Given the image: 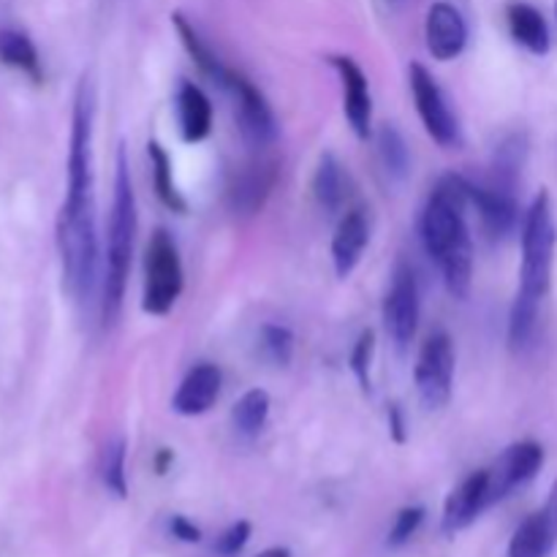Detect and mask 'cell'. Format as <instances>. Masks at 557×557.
Masks as SVG:
<instances>
[{
	"label": "cell",
	"mask_w": 557,
	"mask_h": 557,
	"mask_svg": "<svg viewBox=\"0 0 557 557\" xmlns=\"http://www.w3.org/2000/svg\"><path fill=\"white\" fill-rule=\"evenodd\" d=\"M557 248V218L549 190H539L522 221V264L517 294L544 302L553 286Z\"/></svg>",
	"instance_id": "cell-4"
},
{
	"label": "cell",
	"mask_w": 557,
	"mask_h": 557,
	"mask_svg": "<svg viewBox=\"0 0 557 557\" xmlns=\"http://www.w3.org/2000/svg\"><path fill=\"white\" fill-rule=\"evenodd\" d=\"M539 308H542V302H536V299L520 297V294L515 297L509 315V346L515 351H522V348L531 346L539 326Z\"/></svg>",
	"instance_id": "cell-26"
},
{
	"label": "cell",
	"mask_w": 557,
	"mask_h": 557,
	"mask_svg": "<svg viewBox=\"0 0 557 557\" xmlns=\"http://www.w3.org/2000/svg\"><path fill=\"white\" fill-rule=\"evenodd\" d=\"M557 544V525L539 509L520 522L509 542V557H547Z\"/></svg>",
	"instance_id": "cell-20"
},
{
	"label": "cell",
	"mask_w": 557,
	"mask_h": 557,
	"mask_svg": "<svg viewBox=\"0 0 557 557\" xmlns=\"http://www.w3.org/2000/svg\"><path fill=\"white\" fill-rule=\"evenodd\" d=\"M544 466V449L536 441H520L498 455V460L487 468V500L490 506L509 498L515 490L536 479Z\"/></svg>",
	"instance_id": "cell-10"
},
{
	"label": "cell",
	"mask_w": 557,
	"mask_h": 557,
	"mask_svg": "<svg viewBox=\"0 0 557 557\" xmlns=\"http://www.w3.org/2000/svg\"><path fill=\"white\" fill-rule=\"evenodd\" d=\"M248 539H250V522L248 520L234 522V525H228L226 531L221 533V539H218V544H215L218 555H223V557L237 555L239 549L248 544Z\"/></svg>",
	"instance_id": "cell-32"
},
{
	"label": "cell",
	"mask_w": 557,
	"mask_h": 557,
	"mask_svg": "<svg viewBox=\"0 0 557 557\" xmlns=\"http://www.w3.org/2000/svg\"><path fill=\"white\" fill-rule=\"evenodd\" d=\"M221 395V370L210 362H201L188 370L180 381L177 392L172 397V408L180 417H201L210 411Z\"/></svg>",
	"instance_id": "cell-16"
},
{
	"label": "cell",
	"mask_w": 557,
	"mask_h": 557,
	"mask_svg": "<svg viewBox=\"0 0 557 557\" xmlns=\"http://www.w3.org/2000/svg\"><path fill=\"white\" fill-rule=\"evenodd\" d=\"M147 156H150V166H152V185H156L158 199L163 201V207H169L172 212H185L188 205H185L183 194L177 190L172 177V158L166 156V150L161 147V141L152 139L147 145Z\"/></svg>",
	"instance_id": "cell-24"
},
{
	"label": "cell",
	"mask_w": 557,
	"mask_h": 557,
	"mask_svg": "<svg viewBox=\"0 0 557 557\" xmlns=\"http://www.w3.org/2000/svg\"><path fill=\"white\" fill-rule=\"evenodd\" d=\"M373 351H375V335L373 330H364L362 335L357 337L351 351V370L357 375L359 386H362L364 395H370L373 389V381H370V368H373Z\"/></svg>",
	"instance_id": "cell-30"
},
{
	"label": "cell",
	"mask_w": 557,
	"mask_h": 557,
	"mask_svg": "<svg viewBox=\"0 0 557 557\" xmlns=\"http://www.w3.org/2000/svg\"><path fill=\"white\" fill-rule=\"evenodd\" d=\"M92 120L96 92L82 76L71 112L69 169H65V201L58 218V250L63 261L65 288L71 297L87 302L98 283V228H96V180H92Z\"/></svg>",
	"instance_id": "cell-1"
},
{
	"label": "cell",
	"mask_w": 557,
	"mask_h": 557,
	"mask_svg": "<svg viewBox=\"0 0 557 557\" xmlns=\"http://www.w3.org/2000/svg\"><path fill=\"white\" fill-rule=\"evenodd\" d=\"M256 557H292V553H288L286 547H272V549H264V553Z\"/></svg>",
	"instance_id": "cell-36"
},
{
	"label": "cell",
	"mask_w": 557,
	"mask_h": 557,
	"mask_svg": "<svg viewBox=\"0 0 557 557\" xmlns=\"http://www.w3.org/2000/svg\"><path fill=\"white\" fill-rule=\"evenodd\" d=\"M487 509V468H484V471H476L468 479H462V482L449 493V498H446L444 504V531H466V528L471 525V522H476L479 515Z\"/></svg>",
	"instance_id": "cell-15"
},
{
	"label": "cell",
	"mask_w": 557,
	"mask_h": 557,
	"mask_svg": "<svg viewBox=\"0 0 557 557\" xmlns=\"http://www.w3.org/2000/svg\"><path fill=\"white\" fill-rule=\"evenodd\" d=\"M261 359L275 368H288L294 359V332L283 324H264L259 332Z\"/></svg>",
	"instance_id": "cell-29"
},
{
	"label": "cell",
	"mask_w": 557,
	"mask_h": 557,
	"mask_svg": "<svg viewBox=\"0 0 557 557\" xmlns=\"http://www.w3.org/2000/svg\"><path fill=\"white\" fill-rule=\"evenodd\" d=\"M506 16H509L511 36H515L517 44H522V47L533 54L549 52V47H553V38H549V25L536 5L511 3L509 11H506Z\"/></svg>",
	"instance_id": "cell-21"
},
{
	"label": "cell",
	"mask_w": 557,
	"mask_h": 557,
	"mask_svg": "<svg viewBox=\"0 0 557 557\" xmlns=\"http://www.w3.org/2000/svg\"><path fill=\"white\" fill-rule=\"evenodd\" d=\"M180 134L188 145H199L212 131V103L207 92L194 82H180L177 90Z\"/></svg>",
	"instance_id": "cell-18"
},
{
	"label": "cell",
	"mask_w": 557,
	"mask_h": 557,
	"mask_svg": "<svg viewBox=\"0 0 557 557\" xmlns=\"http://www.w3.org/2000/svg\"><path fill=\"white\" fill-rule=\"evenodd\" d=\"M313 196L326 212H337L346 196V180H343V166L335 152H324L319 158V166L313 174Z\"/></svg>",
	"instance_id": "cell-23"
},
{
	"label": "cell",
	"mask_w": 557,
	"mask_h": 557,
	"mask_svg": "<svg viewBox=\"0 0 557 557\" xmlns=\"http://www.w3.org/2000/svg\"><path fill=\"white\" fill-rule=\"evenodd\" d=\"M408 79H411V92L419 117H422L424 131L433 136L435 145L460 147V120L451 112V103L446 92L441 90L438 79L422 63H411Z\"/></svg>",
	"instance_id": "cell-6"
},
{
	"label": "cell",
	"mask_w": 557,
	"mask_h": 557,
	"mask_svg": "<svg viewBox=\"0 0 557 557\" xmlns=\"http://www.w3.org/2000/svg\"><path fill=\"white\" fill-rule=\"evenodd\" d=\"M389 430L397 444H406V424H403V413L397 406H389Z\"/></svg>",
	"instance_id": "cell-34"
},
{
	"label": "cell",
	"mask_w": 557,
	"mask_h": 557,
	"mask_svg": "<svg viewBox=\"0 0 557 557\" xmlns=\"http://www.w3.org/2000/svg\"><path fill=\"white\" fill-rule=\"evenodd\" d=\"M174 460V455L169 449H161V455H158V473H166L169 462Z\"/></svg>",
	"instance_id": "cell-35"
},
{
	"label": "cell",
	"mask_w": 557,
	"mask_h": 557,
	"mask_svg": "<svg viewBox=\"0 0 557 557\" xmlns=\"http://www.w3.org/2000/svg\"><path fill=\"white\" fill-rule=\"evenodd\" d=\"M424 38H428L430 54L441 63L460 58L468 44L466 16L460 14L457 5L438 0V3L430 5L428 20H424Z\"/></svg>",
	"instance_id": "cell-13"
},
{
	"label": "cell",
	"mask_w": 557,
	"mask_h": 557,
	"mask_svg": "<svg viewBox=\"0 0 557 557\" xmlns=\"http://www.w3.org/2000/svg\"><path fill=\"white\" fill-rule=\"evenodd\" d=\"M223 90L232 92L234 98V114H237V125L243 139L250 147H270L277 139V120L272 112L270 101L264 92L253 85L245 74L232 69L228 82Z\"/></svg>",
	"instance_id": "cell-8"
},
{
	"label": "cell",
	"mask_w": 557,
	"mask_h": 557,
	"mask_svg": "<svg viewBox=\"0 0 557 557\" xmlns=\"http://www.w3.org/2000/svg\"><path fill=\"white\" fill-rule=\"evenodd\" d=\"M277 183V163L275 161H256L245 166L234 177L228 188V207L237 215H256L267 205L270 194Z\"/></svg>",
	"instance_id": "cell-14"
},
{
	"label": "cell",
	"mask_w": 557,
	"mask_h": 557,
	"mask_svg": "<svg viewBox=\"0 0 557 557\" xmlns=\"http://www.w3.org/2000/svg\"><path fill=\"white\" fill-rule=\"evenodd\" d=\"M330 65L337 71L343 85V112L348 125L359 139H370L373 134V96H370L368 74L359 69V63L346 54H332Z\"/></svg>",
	"instance_id": "cell-11"
},
{
	"label": "cell",
	"mask_w": 557,
	"mask_h": 557,
	"mask_svg": "<svg viewBox=\"0 0 557 557\" xmlns=\"http://www.w3.org/2000/svg\"><path fill=\"white\" fill-rule=\"evenodd\" d=\"M370 243V226L362 210H351L341 218L332 237V264H335L337 277L346 281L362 261L364 248Z\"/></svg>",
	"instance_id": "cell-17"
},
{
	"label": "cell",
	"mask_w": 557,
	"mask_h": 557,
	"mask_svg": "<svg viewBox=\"0 0 557 557\" xmlns=\"http://www.w3.org/2000/svg\"><path fill=\"white\" fill-rule=\"evenodd\" d=\"M169 531H172V536L183 544H199L201 542L199 525H194L188 517H180V515L172 517V522H169Z\"/></svg>",
	"instance_id": "cell-33"
},
{
	"label": "cell",
	"mask_w": 557,
	"mask_h": 557,
	"mask_svg": "<svg viewBox=\"0 0 557 557\" xmlns=\"http://www.w3.org/2000/svg\"><path fill=\"white\" fill-rule=\"evenodd\" d=\"M466 210V177L449 174L435 185L422 212L424 248L438 264L446 288L455 299H466L473 283V239Z\"/></svg>",
	"instance_id": "cell-2"
},
{
	"label": "cell",
	"mask_w": 557,
	"mask_h": 557,
	"mask_svg": "<svg viewBox=\"0 0 557 557\" xmlns=\"http://www.w3.org/2000/svg\"><path fill=\"white\" fill-rule=\"evenodd\" d=\"M419 313H422V305H419L417 275L406 261H400L392 272L389 292L384 299V326L400 351H406L417 337Z\"/></svg>",
	"instance_id": "cell-9"
},
{
	"label": "cell",
	"mask_w": 557,
	"mask_h": 557,
	"mask_svg": "<svg viewBox=\"0 0 557 557\" xmlns=\"http://www.w3.org/2000/svg\"><path fill=\"white\" fill-rule=\"evenodd\" d=\"M419 397L428 408H444L451 400V384H455V343L446 332H433L419 351L417 370Z\"/></svg>",
	"instance_id": "cell-7"
},
{
	"label": "cell",
	"mask_w": 557,
	"mask_h": 557,
	"mask_svg": "<svg viewBox=\"0 0 557 557\" xmlns=\"http://www.w3.org/2000/svg\"><path fill=\"white\" fill-rule=\"evenodd\" d=\"M267 419H270V395H267L264 389L245 392L232 411L234 430H237L239 435H245V438L259 435L261 430H264Z\"/></svg>",
	"instance_id": "cell-25"
},
{
	"label": "cell",
	"mask_w": 557,
	"mask_h": 557,
	"mask_svg": "<svg viewBox=\"0 0 557 557\" xmlns=\"http://www.w3.org/2000/svg\"><path fill=\"white\" fill-rule=\"evenodd\" d=\"M555 16H557V0H555Z\"/></svg>",
	"instance_id": "cell-37"
},
{
	"label": "cell",
	"mask_w": 557,
	"mask_h": 557,
	"mask_svg": "<svg viewBox=\"0 0 557 557\" xmlns=\"http://www.w3.org/2000/svg\"><path fill=\"white\" fill-rule=\"evenodd\" d=\"M185 275L177 243L172 234L158 228L145 250V294L141 310L150 315H166L183 294Z\"/></svg>",
	"instance_id": "cell-5"
},
{
	"label": "cell",
	"mask_w": 557,
	"mask_h": 557,
	"mask_svg": "<svg viewBox=\"0 0 557 557\" xmlns=\"http://www.w3.org/2000/svg\"><path fill=\"white\" fill-rule=\"evenodd\" d=\"M172 25H174V30H177L180 41H183L185 52H188L190 60H194V63L199 65L201 74H205L207 79L212 82V85L226 87L232 69H228V65L223 63V60L218 58L215 52H212L210 44H207L205 38H201V33L196 30V27L190 25V22L185 20V14H180V11H174V14H172Z\"/></svg>",
	"instance_id": "cell-19"
},
{
	"label": "cell",
	"mask_w": 557,
	"mask_h": 557,
	"mask_svg": "<svg viewBox=\"0 0 557 557\" xmlns=\"http://www.w3.org/2000/svg\"><path fill=\"white\" fill-rule=\"evenodd\" d=\"M125 441L114 438L103 446L101 455V482L114 498H128V473H125Z\"/></svg>",
	"instance_id": "cell-27"
},
{
	"label": "cell",
	"mask_w": 557,
	"mask_h": 557,
	"mask_svg": "<svg viewBox=\"0 0 557 557\" xmlns=\"http://www.w3.org/2000/svg\"><path fill=\"white\" fill-rule=\"evenodd\" d=\"M466 194L468 207L476 210L479 223L493 243L515 232L517 221H520V207H517V196L511 190L498 188L493 183L476 185L466 177Z\"/></svg>",
	"instance_id": "cell-12"
},
{
	"label": "cell",
	"mask_w": 557,
	"mask_h": 557,
	"mask_svg": "<svg viewBox=\"0 0 557 557\" xmlns=\"http://www.w3.org/2000/svg\"><path fill=\"white\" fill-rule=\"evenodd\" d=\"M424 517H428V511H424L422 506H406V509L395 517V525H392L389 536H386V544H389V547H403V544L411 542V539L417 536L419 528H422Z\"/></svg>",
	"instance_id": "cell-31"
},
{
	"label": "cell",
	"mask_w": 557,
	"mask_h": 557,
	"mask_svg": "<svg viewBox=\"0 0 557 557\" xmlns=\"http://www.w3.org/2000/svg\"><path fill=\"white\" fill-rule=\"evenodd\" d=\"M136 232H139L136 194L134 183H131L128 156H125V147L120 145L117 163H114V196L107 226V259H103L101 281V315L107 326H112L120 319V310H123L131 259H134Z\"/></svg>",
	"instance_id": "cell-3"
},
{
	"label": "cell",
	"mask_w": 557,
	"mask_h": 557,
	"mask_svg": "<svg viewBox=\"0 0 557 557\" xmlns=\"http://www.w3.org/2000/svg\"><path fill=\"white\" fill-rule=\"evenodd\" d=\"M0 63L22 71L30 79H41V58L30 36L14 27H0Z\"/></svg>",
	"instance_id": "cell-22"
},
{
	"label": "cell",
	"mask_w": 557,
	"mask_h": 557,
	"mask_svg": "<svg viewBox=\"0 0 557 557\" xmlns=\"http://www.w3.org/2000/svg\"><path fill=\"white\" fill-rule=\"evenodd\" d=\"M379 156L389 177L403 180L408 169H411V152H408L406 139H403V134L395 125H384L379 131Z\"/></svg>",
	"instance_id": "cell-28"
}]
</instances>
